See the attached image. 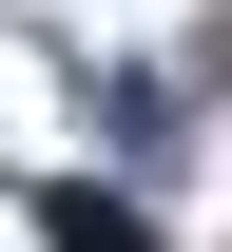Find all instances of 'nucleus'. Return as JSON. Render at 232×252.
Segmentation results:
<instances>
[{
    "label": "nucleus",
    "instance_id": "1",
    "mask_svg": "<svg viewBox=\"0 0 232 252\" xmlns=\"http://www.w3.org/2000/svg\"><path fill=\"white\" fill-rule=\"evenodd\" d=\"M39 233H58V252H155V233L116 214V194H58V214H39Z\"/></svg>",
    "mask_w": 232,
    "mask_h": 252
}]
</instances>
